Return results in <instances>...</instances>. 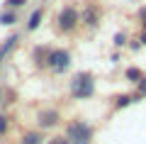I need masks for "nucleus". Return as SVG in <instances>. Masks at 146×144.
<instances>
[{
    "mask_svg": "<svg viewBox=\"0 0 146 144\" xmlns=\"http://www.w3.org/2000/svg\"><path fill=\"white\" fill-rule=\"evenodd\" d=\"M68 90H71L73 100H88L95 95V76L90 71H78L68 83Z\"/></svg>",
    "mask_w": 146,
    "mask_h": 144,
    "instance_id": "f257e3e1",
    "label": "nucleus"
},
{
    "mask_svg": "<svg viewBox=\"0 0 146 144\" xmlns=\"http://www.w3.org/2000/svg\"><path fill=\"white\" fill-rule=\"evenodd\" d=\"M63 137L68 139L71 144H93V137H95V129L90 122L80 117H73L66 122V134Z\"/></svg>",
    "mask_w": 146,
    "mask_h": 144,
    "instance_id": "f03ea898",
    "label": "nucleus"
},
{
    "mask_svg": "<svg viewBox=\"0 0 146 144\" xmlns=\"http://www.w3.org/2000/svg\"><path fill=\"white\" fill-rule=\"evenodd\" d=\"M71 64H73L71 52H68V49H63V46H56V49H49L46 61H44V68H49L51 73L61 76V73H66L68 68H71Z\"/></svg>",
    "mask_w": 146,
    "mask_h": 144,
    "instance_id": "7ed1b4c3",
    "label": "nucleus"
},
{
    "mask_svg": "<svg viewBox=\"0 0 146 144\" xmlns=\"http://www.w3.org/2000/svg\"><path fill=\"white\" fill-rule=\"evenodd\" d=\"M80 27V10L76 5H63L56 15V29L61 34H71Z\"/></svg>",
    "mask_w": 146,
    "mask_h": 144,
    "instance_id": "20e7f679",
    "label": "nucleus"
},
{
    "mask_svg": "<svg viewBox=\"0 0 146 144\" xmlns=\"http://www.w3.org/2000/svg\"><path fill=\"white\" fill-rule=\"evenodd\" d=\"M100 22H102V7L98 3H85L83 12H80V25L88 27V29H95Z\"/></svg>",
    "mask_w": 146,
    "mask_h": 144,
    "instance_id": "39448f33",
    "label": "nucleus"
},
{
    "mask_svg": "<svg viewBox=\"0 0 146 144\" xmlns=\"http://www.w3.org/2000/svg\"><path fill=\"white\" fill-rule=\"evenodd\" d=\"M58 122H61V113H58L56 108H44V110H39L36 113V127L42 129H54V127H58Z\"/></svg>",
    "mask_w": 146,
    "mask_h": 144,
    "instance_id": "423d86ee",
    "label": "nucleus"
},
{
    "mask_svg": "<svg viewBox=\"0 0 146 144\" xmlns=\"http://www.w3.org/2000/svg\"><path fill=\"white\" fill-rule=\"evenodd\" d=\"M17 42H20V34H10L5 42H0V68H3V61L10 56V52L17 46Z\"/></svg>",
    "mask_w": 146,
    "mask_h": 144,
    "instance_id": "0eeeda50",
    "label": "nucleus"
},
{
    "mask_svg": "<svg viewBox=\"0 0 146 144\" xmlns=\"http://www.w3.org/2000/svg\"><path fill=\"white\" fill-rule=\"evenodd\" d=\"M42 20H44V7H36V10H32V12H29V17H27V25H25V29H27V32H34V29H39Z\"/></svg>",
    "mask_w": 146,
    "mask_h": 144,
    "instance_id": "6e6552de",
    "label": "nucleus"
},
{
    "mask_svg": "<svg viewBox=\"0 0 146 144\" xmlns=\"http://www.w3.org/2000/svg\"><path fill=\"white\" fill-rule=\"evenodd\" d=\"M17 144H46V142H44V132L42 129H29V132H25L20 137Z\"/></svg>",
    "mask_w": 146,
    "mask_h": 144,
    "instance_id": "1a4fd4ad",
    "label": "nucleus"
},
{
    "mask_svg": "<svg viewBox=\"0 0 146 144\" xmlns=\"http://www.w3.org/2000/svg\"><path fill=\"white\" fill-rule=\"evenodd\" d=\"M15 22H20V12L17 10H5V7H3V12H0V25L3 27H12Z\"/></svg>",
    "mask_w": 146,
    "mask_h": 144,
    "instance_id": "9d476101",
    "label": "nucleus"
},
{
    "mask_svg": "<svg viewBox=\"0 0 146 144\" xmlns=\"http://www.w3.org/2000/svg\"><path fill=\"white\" fill-rule=\"evenodd\" d=\"M134 103V95H129V93H119V95H115V110H122V108H129V105Z\"/></svg>",
    "mask_w": 146,
    "mask_h": 144,
    "instance_id": "9b49d317",
    "label": "nucleus"
},
{
    "mask_svg": "<svg viewBox=\"0 0 146 144\" xmlns=\"http://www.w3.org/2000/svg\"><path fill=\"white\" fill-rule=\"evenodd\" d=\"M124 78H127V81H131V83H139L141 78H144V71L136 68V66H129V68L124 71Z\"/></svg>",
    "mask_w": 146,
    "mask_h": 144,
    "instance_id": "f8f14e48",
    "label": "nucleus"
},
{
    "mask_svg": "<svg viewBox=\"0 0 146 144\" xmlns=\"http://www.w3.org/2000/svg\"><path fill=\"white\" fill-rule=\"evenodd\" d=\"M27 3H29V0H3V7H5V10H20Z\"/></svg>",
    "mask_w": 146,
    "mask_h": 144,
    "instance_id": "ddd939ff",
    "label": "nucleus"
},
{
    "mask_svg": "<svg viewBox=\"0 0 146 144\" xmlns=\"http://www.w3.org/2000/svg\"><path fill=\"white\" fill-rule=\"evenodd\" d=\"M127 42H129V37H127L124 32H117V34H115V39H112V44H115V49H124V46H127Z\"/></svg>",
    "mask_w": 146,
    "mask_h": 144,
    "instance_id": "4468645a",
    "label": "nucleus"
},
{
    "mask_svg": "<svg viewBox=\"0 0 146 144\" xmlns=\"http://www.w3.org/2000/svg\"><path fill=\"white\" fill-rule=\"evenodd\" d=\"M7 129H10V117L7 115H0V137H5Z\"/></svg>",
    "mask_w": 146,
    "mask_h": 144,
    "instance_id": "2eb2a0df",
    "label": "nucleus"
},
{
    "mask_svg": "<svg viewBox=\"0 0 146 144\" xmlns=\"http://www.w3.org/2000/svg\"><path fill=\"white\" fill-rule=\"evenodd\" d=\"M46 144H71L66 137H51V139H46Z\"/></svg>",
    "mask_w": 146,
    "mask_h": 144,
    "instance_id": "dca6fc26",
    "label": "nucleus"
},
{
    "mask_svg": "<svg viewBox=\"0 0 146 144\" xmlns=\"http://www.w3.org/2000/svg\"><path fill=\"white\" fill-rule=\"evenodd\" d=\"M129 46L134 49V52H139V49H141V42H139V39H131V44H129Z\"/></svg>",
    "mask_w": 146,
    "mask_h": 144,
    "instance_id": "f3484780",
    "label": "nucleus"
},
{
    "mask_svg": "<svg viewBox=\"0 0 146 144\" xmlns=\"http://www.w3.org/2000/svg\"><path fill=\"white\" fill-rule=\"evenodd\" d=\"M136 39H139V42H141V46H146V32H144V29H141V32H139V37H136Z\"/></svg>",
    "mask_w": 146,
    "mask_h": 144,
    "instance_id": "a211bd4d",
    "label": "nucleus"
},
{
    "mask_svg": "<svg viewBox=\"0 0 146 144\" xmlns=\"http://www.w3.org/2000/svg\"><path fill=\"white\" fill-rule=\"evenodd\" d=\"M139 20H146V7H141V10H139Z\"/></svg>",
    "mask_w": 146,
    "mask_h": 144,
    "instance_id": "6ab92c4d",
    "label": "nucleus"
},
{
    "mask_svg": "<svg viewBox=\"0 0 146 144\" xmlns=\"http://www.w3.org/2000/svg\"><path fill=\"white\" fill-rule=\"evenodd\" d=\"M3 98H5V93H3V88H0V105H3Z\"/></svg>",
    "mask_w": 146,
    "mask_h": 144,
    "instance_id": "aec40b11",
    "label": "nucleus"
},
{
    "mask_svg": "<svg viewBox=\"0 0 146 144\" xmlns=\"http://www.w3.org/2000/svg\"><path fill=\"white\" fill-rule=\"evenodd\" d=\"M141 27H144V32H146V20H141Z\"/></svg>",
    "mask_w": 146,
    "mask_h": 144,
    "instance_id": "412c9836",
    "label": "nucleus"
}]
</instances>
